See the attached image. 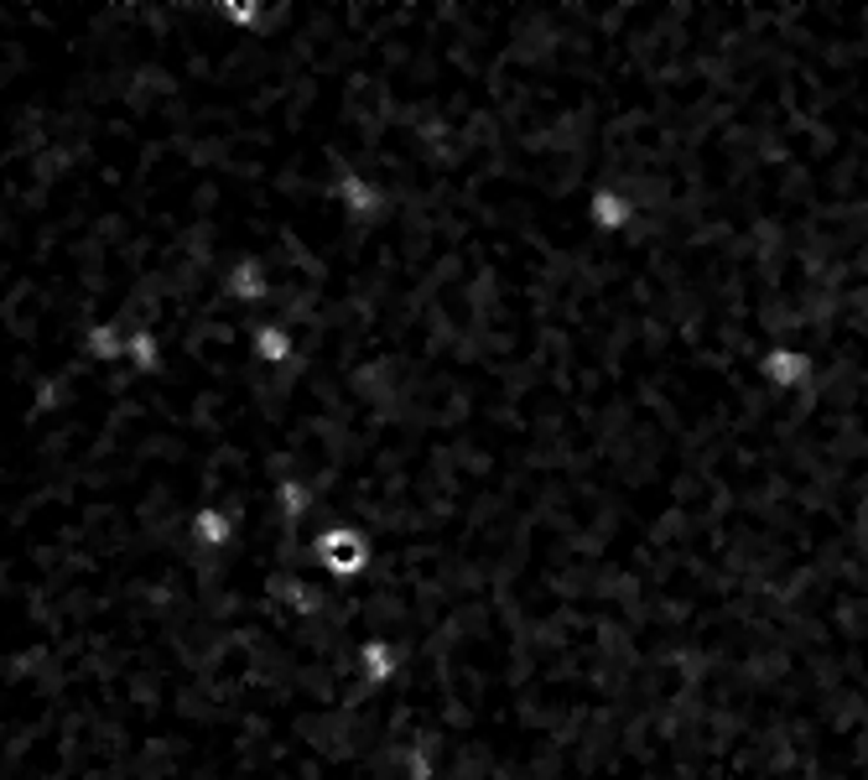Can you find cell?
I'll use <instances>...</instances> for the list:
<instances>
[{"mask_svg": "<svg viewBox=\"0 0 868 780\" xmlns=\"http://www.w3.org/2000/svg\"><path fill=\"white\" fill-rule=\"evenodd\" d=\"M250 349H256L260 364H286L292 359V333L282 323H265V329L250 333Z\"/></svg>", "mask_w": 868, "mask_h": 780, "instance_id": "obj_6", "label": "cell"}, {"mask_svg": "<svg viewBox=\"0 0 868 780\" xmlns=\"http://www.w3.org/2000/svg\"><path fill=\"white\" fill-rule=\"evenodd\" d=\"M230 531H235V520L224 516V510H213V505H203L198 516H193V536L203 546H224L230 542Z\"/></svg>", "mask_w": 868, "mask_h": 780, "instance_id": "obj_7", "label": "cell"}, {"mask_svg": "<svg viewBox=\"0 0 868 780\" xmlns=\"http://www.w3.org/2000/svg\"><path fill=\"white\" fill-rule=\"evenodd\" d=\"M224 16H230L235 26H260L265 11H260V5H224Z\"/></svg>", "mask_w": 868, "mask_h": 780, "instance_id": "obj_11", "label": "cell"}, {"mask_svg": "<svg viewBox=\"0 0 868 780\" xmlns=\"http://www.w3.org/2000/svg\"><path fill=\"white\" fill-rule=\"evenodd\" d=\"M131 359H136L141 370H157V364H162V344H157V333H151V329L131 333Z\"/></svg>", "mask_w": 868, "mask_h": 780, "instance_id": "obj_9", "label": "cell"}, {"mask_svg": "<svg viewBox=\"0 0 868 780\" xmlns=\"http://www.w3.org/2000/svg\"><path fill=\"white\" fill-rule=\"evenodd\" d=\"M84 355L99 359V364H115V359L131 355V333H120L115 323H95L84 333Z\"/></svg>", "mask_w": 868, "mask_h": 780, "instance_id": "obj_4", "label": "cell"}, {"mask_svg": "<svg viewBox=\"0 0 868 780\" xmlns=\"http://www.w3.org/2000/svg\"><path fill=\"white\" fill-rule=\"evenodd\" d=\"M338 203H344L349 219H370V213H380V193L370 188V177L344 172V177H338Z\"/></svg>", "mask_w": 868, "mask_h": 780, "instance_id": "obj_5", "label": "cell"}, {"mask_svg": "<svg viewBox=\"0 0 868 780\" xmlns=\"http://www.w3.org/2000/svg\"><path fill=\"white\" fill-rule=\"evenodd\" d=\"M318 557H323V568H333V572H354V568H364L370 542H364L359 531H349V525H333V531L318 536Z\"/></svg>", "mask_w": 868, "mask_h": 780, "instance_id": "obj_3", "label": "cell"}, {"mask_svg": "<svg viewBox=\"0 0 868 780\" xmlns=\"http://www.w3.org/2000/svg\"><path fill=\"white\" fill-rule=\"evenodd\" d=\"M587 219H593L598 235H630L640 224V198L630 188H619V183H598L587 193Z\"/></svg>", "mask_w": 868, "mask_h": 780, "instance_id": "obj_2", "label": "cell"}, {"mask_svg": "<svg viewBox=\"0 0 868 780\" xmlns=\"http://www.w3.org/2000/svg\"><path fill=\"white\" fill-rule=\"evenodd\" d=\"M754 375L765 391L774 396H801V391H811V380H817V359L811 349H801V344H770V349H759L754 359Z\"/></svg>", "mask_w": 868, "mask_h": 780, "instance_id": "obj_1", "label": "cell"}, {"mask_svg": "<svg viewBox=\"0 0 868 780\" xmlns=\"http://www.w3.org/2000/svg\"><path fill=\"white\" fill-rule=\"evenodd\" d=\"M230 292H235V297H245V302H260V297H265V271H260V260H239L235 271H230Z\"/></svg>", "mask_w": 868, "mask_h": 780, "instance_id": "obj_8", "label": "cell"}, {"mask_svg": "<svg viewBox=\"0 0 868 780\" xmlns=\"http://www.w3.org/2000/svg\"><path fill=\"white\" fill-rule=\"evenodd\" d=\"M276 499H282V510H292V516H302L307 510V490L297 484V479H286L282 490H276Z\"/></svg>", "mask_w": 868, "mask_h": 780, "instance_id": "obj_10", "label": "cell"}]
</instances>
